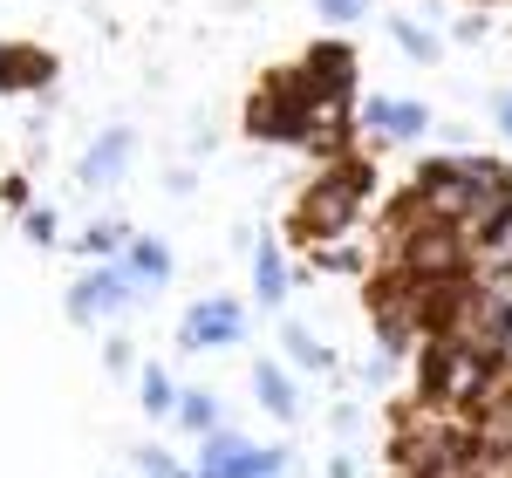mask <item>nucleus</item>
Returning a JSON list of instances; mask_svg holds the SVG:
<instances>
[{"label": "nucleus", "mask_w": 512, "mask_h": 478, "mask_svg": "<svg viewBox=\"0 0 512 478\" xmlns=\"http://www.w3.org/2000/svg\"><path fill=\"white\" fill-rule=\"evenodd\" d=\"M82 253H89V260H117V253H130V226H117V219H110V226H89V233H82Z\"/></svg>", "instance_id": "nucleus-15"}, {"label": "nucleus", "mask_w": 512, "mask_h": 478, "mask_svg": "<svg viewBox=\"0 0 512 478\" xmlns=\"http://www.w3.org/2000/svg\"><path fill=\"white\" fill-rule=\"evenodd\" d=\"M55 82V62L41 48H0V89H41Z\"/></svg>", "instance_id": "nucleus-7"}, {"label": "nucleus", "mask_w": 512, "mask_h": 478, "mask_svg": "<svg viewBox=\"0 0 512 478\" xmlns=\"http://www.w3.org/2000/svg\"><path fill=\"white\" fill-rule=\"evenodd\" d=\"M253 397L267 403V410H274V417H294V410H301V403H294V383H287V376H280L274 362H260V369H253Z\"/></svg>", "instance_id": "nucleus-13"}, {"label": "nucleus", "mask_w": 512, "mask_h": 478, "mask_svg": "<svg viewBox=\"0 0 512 478\" xmlns=\"http://www.w3.org/2000/svg\"><path fill=\"white\" fill-rule=\"evenodd\" d=\"M362 123H369L376 137H417V130H424V110H417V103H383V96H376V103L362 110Z\"/></svg>", "instance_id": "nucleus-8"}, {"label": "nucleus", "mask_w": 512, "mask_h": 478, "mask_svg": "<svg viewBox=\"0 0 512 478\" xmlns=\"http://www.w3.org/2000/svg\"><path fill=\"white\" fill-rule=\"evenodd\" d=\"M499 130H506V137H512V89H506V96H499Z\"/></svg>", "instance_id": "nucleus-22"}, {"label": "nucleus", "mask_w": 512, "mask_h": 478, "mask_svg": "<svg viewBox=\"0 0 512 478\" xmlns=\"http://www.w3.org/2000/svg\"><path fill=\"white\" fill-rule=\"evenodd\" d=\"M287 349H294V362H301V369H335V356L321 349L308 328H287Z\"/></svg>", "instance_id": "nucleus-17"}, {"label": "nucleus", "mask_w": 512, "mask_h": 478, "mask_svg": "<svg viewBox=\"0 0 512 478\" xmlns=\"http://www.w3.org/2000/svg\"><path fill=\"white\" fill-rule=\"evenodd\" d=\"M137 397H144V417H178V410H185V390H178L164 369H144Z\"/></svg>", "instance_id": "nucleus-11"}, {"label": "nucleus", "mask_w": 512, "mask_h": 478, "mask_svg": "<svg viewBox=\"0 0 512 478\" xmlns=\"http://www.w3.org/2000/svg\"><path fill=\"white\" fill-rule=\"evenodd\" d=\"M137 465H144V478H192V472H178L164 451H137Z\"/></svg>", "instance_id": "nucleus-19"}, {"label": "nucleus", "mask_w": 512, "mask_h": 478, "mask_svg": "<svg viewBox=\"0 0 512 478\" xmlns=\"http://www.w3.org/2000/svg\"><path fill=\"white\" fill-rule=\"evenodd\" d=\"M465 239H472V274H512V205L465 226Z\"/></svg>", "instance_id": "nucleus-4"}, {"label": "nucleus", "mask_w": 512, "mask_h": 478, "mask_svg": "<svg viewBox=\"0 0 512 478\" xmlns=\"http://www.w3.org/2000/svg\"><path fill=\"white\" fill-rule=\"evenodd\" d=\"M253 287H260L267 308L287 301V260H280V246H260V260H253Z\"/></svg>", "instance_id": "nucleus-14"}, {"label": "nucleus", "mask_w": 512, "mask_h": 478, "mask_svg": "<svg viewBox=\"0 0 512 478\" xmlns=\"http://www.w3.org/2000/svg\"><path fill=\"white\" fill-rule=\"evenodd\" d=\"M178 424L198 431V438H212L219 431V397H205V390H185V410H178Z\"/></svg>", "instance_id": "nucleus-16"}, {"label": "nucleus", "mask_w": 512, "mask_h": 478, "mask_svg": "<svg viewBox=\"0 0 512 478\" xmlns=\"http://www.w3.org/2000/svg\"><path fill=\"white\" fill-rule=\"evenodd\" d=\"M301 69H308V76H315L321 89H328V96L342 103V96H349V76H355V55H349V48H342V41H321L315 55L301 62Z\"/></svg>", "instance_id": "nucleus-6"}, {"label": "nucleus", "mask_w": 512, "mask_h": 478, "mask_svg": "<svg viewBox=\"0 0 512 478\" xmlns=\"http://www.w3.org/2000/svg\"><path fill=\"white\" fill-rule=\"evenodd\" d=\"M123 274H130V280H164V274H171V253H164V239H130V253H123Z\"/></svg>", "instance_id": "nucleus-12"}, {"label": "nucleus", "mask_w": 512, "mask_h": 478, "mask_svg": "<svg viewBox=\"0 0 512 478\" xmlns=\"http://www.w3.org/2000/svg\"><path fill=\"white\" fill-rule=\"evenodd\" d=\"M130 287H137V280L123 274V267H96L89 280H76V294H69V315H76V321L117 315V308H130Z\"/></svg>", "instance_id": "nucleus-3"}, {"label": "nucleus", "mask_w": 512, "mask_h": 478, "mask_svg": "<svg viewBox=\"0 0 512 478\" xmlns=\"http://www.w3.org/2000/svg\"><path fill=\"white\" fill-rule=\"evenodd\" d=\"M123 164H130V137H123V130H110V137L82 158V178H89V185H103V178H123Z\"/></svg>", "instance_id": "nucleus-9"}, {"label": "nucleus", "mask_w": 512, "mask_h": 478, "mask_svg": "<svg viewBox=\"0 0 512 478\" xmlns=\"http://www.w3.org/2000/svg\"><path fill=\"white\" fill-rule=\"evenodd\" d=\"M28 239H55V212H28Z\"/></svg>", "instance_id": "nucleus-21"}, {"label": "nucleus", "mask_w": 512, "mask_h": 478, "mask_svg": "<svg viewBox=\"0 0 512 478\" xmlns=\"http://www.w3.org/2000/svg\"><path fill=\"white\" fill-rule=\"evenodd\" d=\"M396 41H403V55H417V62H437V41L417 28V21H396Z\"/></svg>", "instance_id": "nucleus-18"}, {"label": "nucleus", "mask_w": 512, "mask_h": 478, "mask_svg": "<svg viewBox=\"0 0 512 478\" xmlns=\"http://www.w3.org/2000/svg\"><path fill=\"white\" fill-rule=\"evenodd\" d=\"M315 7L328 21H355V14H362V0H315Z\"/></svg>", "instance_id": "nucleus-20"}, {"label": "nucleus", "mask_w": 512, "mask_h": 478, "mask_svg": "<svg viewBox=\"0 0 512 478\" xmlns=\"http://www.w3.org/2000/svg\"><path fill=\"white\" fill-rule=\"evenodd\" d=\"M280 465H287V451H239V458H226V465H212L198 478H280Z\"/></svg>", "instance_id": "nucleus-10"}, {"label": "nucleus", "mask_w": 512, "mask_h": 478, "mask_svg": "<svg viewBox=\"0 0 512 478\" xmlns=\"http://www.w3.org/2000/svg\"><path fill=\"white\" fill-rule=\"evenodd\" d=\"M362 192H369V164L362 158H335L328 171H321V185L308 192V205H301V233H315L321 246H328V233H342V226L355 219Z\"/></svg>", "instance_id": "nucleus-1"}, {"label": "nucleus", "mask_w": 512, "mask_h": 478, "mask_svg": "<svg viewBox=\"0 0 512 478\" xmlns=\"http://www.w3.org/2000/svg\"><path fill=\"white\" fill-rule=\"evenodd\" d=\"M472 342L512 349V274H472V321H465Z\"/></svg>", "instance_id": "nucleus-2"}, {"label": "nucleus", "mask_w": 512, "mask_h": 478, "mask_svg": "<svg viewBox=\"0 0 512 478\" xmlns=\"http://www.w3.org/2000/svg\"><path fill=\"white\" fill-rule=\"evenodd\" d=\"M239 335H246V315H239L233 301H198L192 315H185V328H178L185 349H219V342H239Z\"/></svg>", "instance_id": "nucleus-5"}]
</instances>
